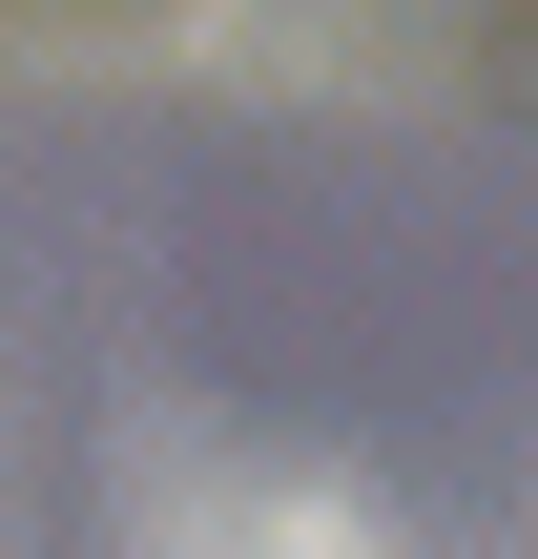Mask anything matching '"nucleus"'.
I'll return each instance as SVG.
<instances>
[{
    "label": "nucleus",
    "mask_w": 538,
    "mask_h": 559,
    "mask_svg": "<svg viewBox=\"0 0 538 559\" xmlns=\"http://www.w3.org/2000/svg\"><path fill=\"white\" fill-rule=\"evenodd\" d=\"M145 559H394V519L352 498V477H270V456H228V477H187Z\"/></svg>",
    "instance_id": "obj_1"
}]
</instances>
